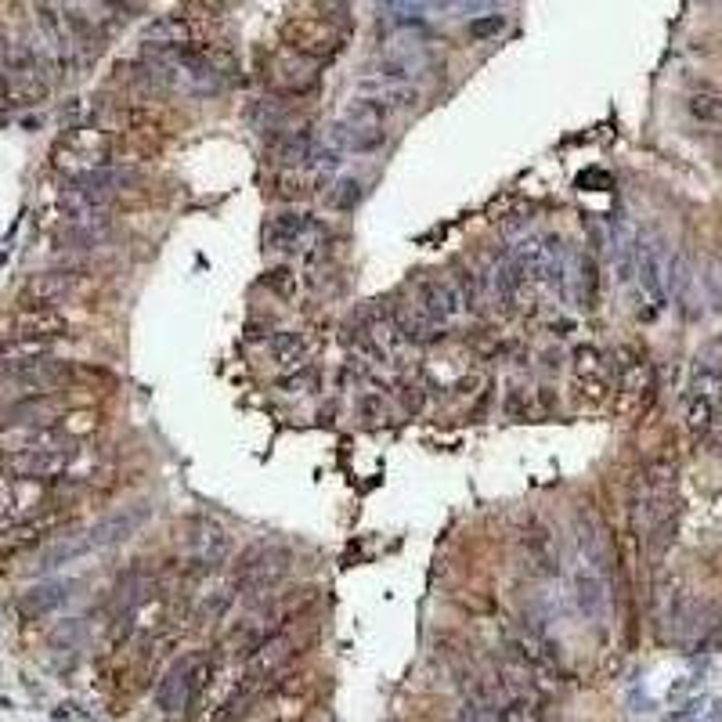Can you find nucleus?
<instances>
[{
    "instance_id": "a878e982",
    "label": "nucleus",
    "mask_w": 722,
    "mask_h": 722,
    "mask_svg": "<svg viewBox=\"0 0 722 722\" xmlns=\"http://www.w3.org/2000/svg\"><path fill=\"white\" fill-rule=\"evenodd\" d=\"M690 116L697 123H708V127H722V94H694L686 102Z\"/></svg>"
},
{
    "instance_id": "4468645a",
    "label": "nucleus",
    "mask_w": 722,
    "mask_h": 722,
    "mask_svg": "<svg viewBox=\"0 0 722 722\" xmlns=\"http://www.w3.org/2000/svg\"><path fill=\"white\" fill-rule=\"evenodd\" d=\"M318 239H322V228H318V221L307 217V213H278V217L268 221L271 250L300 253V250H311Z\"/></svg>"
},
{
    "instance_id": "4be33fe9",
    "label": "nucleus",
    "mask_w": 722,
    "mask_h": 722,
    "mask_svg": "<svg viewBox=\"0 0 722 722\" xmlns=\"http://www.w3.org/2000/svg\"><path fill=\"white\" fill-rule=\"evenodd\" d=\"M524 553H528L531 567L538 574H556L560 571V546H556V535H549L546 524H531L524 531Z\"/></svg>"
},
{
    "instance_id": "423d86ee",
    "label": "nucleus",
    "mask_w": 722,
    "mask_h": 722,
    "mask_svg": "<svg viewBox=\"0 0 722 722\" xmlns=\"http://www.w3.org/2000/svg\"><path fill=\"white\" fill-rule=\"evenodd\" d=\"M282 44L293 51L297 58H311V62H325V58L340 55L343 33L333 22L315 19V15H293L286 26L278 29Z\"/></svg>"
},
{
    "instance_id": "7ed1b4c3",
    "label": "nucleus",
    "mask_w": 722,
    "mask_h": 722,
    "mask_svg": "<svg viewBox=\"0 0 722 722\" xmlns=\"http://www.w3.org/2000/svg\"><path fill=\"white\" fill-rule=\"evenodd\" d=\"M722 408V340L708 343L701 354H697L694 365V380L686 390V430L694 437L708 434L712 423L719 419Z\"/></svg>"
},
{
    "instance_id": "b1692460",
    "label": "nucleus",
    "mask_w": 722,
    "mask_h": 722,
    "mask_svg": "<svg viewBox=\"0 0 722 722\" xmlns=\"http://www.w3.org/2000/svg\"><path fill=\"white\" fill-rule=\"evenodd\" d=\"M69 589L73 585L69 582H47V585H37V589H29V593L19 596V611L26 614V618H44L47 611H55L58 603L69 600Z\"/></svg>"
},
{
    "instance_id": "f03ea898",
    "label": "nucleus",
    "mask_w": 722,
    "mask_h": 722,
    "mask_svg": "<svg viewBox=\"0 0 722 722\" xmlns=\"http://www.w3.org/2000/svg\"><path fill=\"white\" fill-rule=\"evenodd\" d=\"M51 163L73 181L98 174V170L116 167V145L112 134L98 123V127H69L51 149Z\"/></svg>"
},
{
    "instance_id": "f3484780",
    "label": "nucleus",
    "mask_w": 722,
    "mask_h": 722,
    "mask_svg": "<svg viewBox=\"0 0 722 722\" xmlns=\"http://www.w3.org/2000/svg\"><path fill=\"white\" fill-rule=\"evenodd\" d=\"M614 376H618L621 398L639 401V398H647L650 380H654V369H650V361L643 351H636V347H621L618 361H614Z\"/></svg>"
},
{
    "instance_id": "6e6552de",
    "label": "nucleus",
    "mask_w": 722,
    "mask_h": 722,
    "mask_svg": "<svg viewBox=\"0 0 722 722\" xmlns=\"http://www.w3.org/2000/svg\"><path fill=\"white\" fill-rule=\"evenodd\" d=\"M210 676H213V668L206 665V661H199V658L177 661L167 676H163V683H159V690H156L159 708H163L167 715H181L188 704H192L195 697L210 686Z\"/></svg>"
},
{
    "instance_id": "bb28decb",
    "label": "nucleus",
    "mask_w": 722,
    "mask_h": 722,
    "mask_svg": "<svg viewBox=\"0 0 722 722\" xmlns=\"http://www.w3.org/2000/svg\"><path fill=\"white\" fill-rule=\"evenodd\" d=\"M232 589L228 585H210L203 596H199V603H195V611H199V618L203 621H213V618H221L224 611H228V603H232Z\"/></svg>"
},
{
    "instance_id": "f8f14e48",
    "label": "nucleus",
    "mask_w": 722,
    "mask_h": 722,
    "mask_svg": "<svg viewBox=\"0 0 722 722\" xmlns=\"http://www.w3.org/2000/svg\"><path fill=\"white\" fill-rule=\"evenodd\" d=\"M574 390L585 405H603L611 394V365L596 347H574Z\"/></svg>"
},
{
    "instance_id": "5701e85b",
    "label": "nucleus",
    "mask_w": 722,
    "mask_h": 722,
    "mask_svg": "<svg viewBox=\"0 0 722 722\" xmlns=\"http://www.w3.org/2000/svg\"><path fill=\"white\" fill-rule=\"evenodd\" d=\"M55 524H58L55 517L22 520V524H15L11 531H4V535H0V556H19V553H26V549H33L40 538L47 535V531L55 528Z\"/></svg>"
},
{
    "instance_id": "dca6fc26",
    "label": "nucleus",
    "mask_w": 722,
    "mask_h": 722,
    "mask_svg": "<svg viewBox=\"0 0 722 722\" xmlns=\"http://www.w3.org/2000/svg\"><path fill=\"white\" fill-rule=\"evenodd\" d=\"M358 98L380 105V109H412L419 105V87L408 84V80H394V76H372V80H361L358 84Z\"/></svg>"
},
{
    "instance_id": "9d476101",
    "label": "nucleus",
    "mask_w": 722,
    "mask_h": 722,
    "mask_svg": "<svg viewBox=\"0 0 722 722\" xmlns=\"http://www.w3.org/2000/svg\"><path fill=\"white\" fill-rule=\"evenodd\" d=\"M365 340H369L372 354L383 361H405V354L412 351V340L405 336L398 322V311H387V307H372L369 318H365Z\"/></svg>"
},
{
    "instance_id": "393cba45",
    "label": "nucleus",
    "mask_w": 722,
    "mask_h": 722,
    "mask_svg": "<svg viewBox=\"0 0 722 722\" xmlns=\"http://www.w3.org/2000/svg\"><path fill=\"white\" fill-rule=\"evenodd\" d=\"M73 278L65 271H44V275L29 278V286L22 289V304H40V307H55V300L62 293H69Z\"/></svg>"
},
{
    "instance_id": "ddd939ff",
    "label": "nucleus",
    "mask_w": 722,
    "mask_h": 722,
    "mask_svg": "<svg viewBox=\"0 0 722 722\" xmlns=\"http://www.w3.org/2000/svg\"><path fill=\"white\" fill-rule=\"evenodd\" d=\"M69 322L58 315L55 307L40 304H22L8 322V340H33V343H51L65 336Z\"/></svg>"
},
{
    "instance_id": "aec40b11",
    "label": "nucleus",
    "mask_w": 722,
    "mask_h": 722,
    "mask_svg": "<svg viewBox=\"0 0 722 722\" xmlns=\"http://www.w3.org/2000/svg\"><path fill=\"white\" fill-rule=\"evenodd\" d=\"M430 65V55H426V44L408 37H394L387 44V76L394 80H408V76L423 73Z\"/></svg>"
},
{
    "instance_id": "2eb2a0df",
    "label": "nucleus",
    "mask_w": 722,
    "mask_h": 722,
    "mask_svg": "<svg viewBox=\"0 0 722 722\" xmlns=\"http://www.w3.org/2000/svg\"><path fill=\"white\" fill-rule=\"evenodd\" d=\"M289 571V553L278 546H264L246 560V567L239 571V585L250 593H268L275 589Z\"/></svg>"
},
{
    "instance_id": "20e7f679",
    "label": "nucleus",
    "mask_w": 722,
    "mask_h": 722,
    "mask_svg": "<svg viewBox=\"0 0 722 722\" xmlns=\"http://www.w3.org/2000/svg\"><path fill=\"white\" fill-rule=\"evenodd\" d=\"M145 520H149V506H130V510L112 513V517L98 520L94 528L80 531V535L62 538L58 546L47 549V553H44V567H58V564H65V560H73V556L91 553V549L120 546V542H127V538L134 535L141 524H145Z\"/></svg>"
},
{
    "instance_id": "412c9836",
    "label": "nucleus",
    "mask_w": 722,
    "mask_h": 722,
    "mask_svg": "<svg viewBox=\"0 0 722 722\" xmlns=\"http://www.w3.org/2000/svg\"><path fill=\"white\" fill-rule=\"evenodd\" d=\"M268 354H271V365H275L282 376H297V372L307 369V361H311V343L300 333H278L275 340H271Z\"/></svg>"
},
{
    "instance_id": "c756f323",
    "label": "nucleus",
    "mask_w": 722,
    "mask_h": 722,
    "mask_svg": "<svg viewBox=\"0 0 722 722\" xmlns=\"http://www.w3.org/2000/svg\"><path fill=\"white\" fill-rule=\"evenodd\" d=\"M361 199V185L354 181V177H343V181H336V192L329 195V203L336 206V210H354Z\"/></svg>"
},
{
    "instance_id": "0eeeda50",
    "label": "nucleus",
    "mask_w": 722,
    "mask_h": 722,
    "mask_svg": "<svg viewBox=\"0 0 722 722\" xmlns=\"http://www.w3.org/2000/svg\"><path fill=\"white\" fill-rule=\"evenodd\" d=\"M632 275H636V286L643 289L650 307L661 311L668 300V282H672V264H668L661 242H654L650 235L632 239Z\"/></svg>"
},
{
    "instance_id": "9b49d317",
    "label": "nucleus",
    "mask_w": 722,
    "mask_h": 722,
    "mask_svg": "<svg viewBox=\"0 0 722 722\" xmlns=\"http://www.w3.org/2000/svg\"><path fill=\"white\" fill-rule=\"evenodd\" d=\"M181 546H185L188 560L199 567H217L228 556L232 549V538L221 524H213V520H188L185 535H181Z\"/></svg>"
},
{
    "instance_id": "1a4fd4ad",
    "label": "nucleus",
    "mask_w": 722,
    "mask_h": 722,
    "mask_svg": "<svg viewBox=\"0 0 722 722\" xmlns=\"http://www.w3.org/2000/svg\"><path fill=\"white\" fill-rule=\"evenodd\" d=\"M145 44L152 55L159 51H195V47L213 44L210 26L199 15H163L145 29Z\"/></svg>"
},
{
    "instance_id": "6ab92c4d",
    "label": "nucleus",
    "mask_w": 722,
    "mask_h": 722,
    "mask_svg": "<svg viewBox=\"0 0 722 722\" xmlns=\"http://www.w3.org/2000/svg\"><path fill=\"white\" fill-rule=\"evenodd\" d=\"M44 502V488L37 481H22V477H0V520H22L33 510H40Z\"/></svg>"
},
{
    "instance_id": "a211bd4d",
    "label": "nucleus",
    "mask_w": 722,
    "mask_h": 722,
    "mask_svg": "<svg viewBox=\"0 0 722 722\" xmlns=\"http://www.w3.org/2000/svg\"><path fill=\"white\" fill-rule=\"evenodd\" d=\"M318 149V138L311 134L307 127H289L282 130L275 138V145H271V156H275V163L282 167V174H293V170H307L311 167V156H315Z\"/></svg>"
},
{
    "instance_id": "f257e3e1",
    "label": "nucleus",
    "mask_w": 722,
    "mask_h": 722,
    "mask_svg": "<svg viewBox=\"0 0 722 722\" xmlns=\"http://www.w3.org/2000/svg\"><path fill=\"white\" fill-rule=\"evenodd\" d=\"M571 589L578 611L589 621L603 625L611 618V564H607V549H603L600 531L582 520L578 528V546H574L571 564Z\"/></svg>"
},
{
    "instance_id": "cd10ccee",
    "label": "nucleus",
    "mask_w": 722,
    "mask_h": 722,
    "mask_svg": "<svg viewBox=\"0 0 722 722\" xmlns=\"http://www.w3.org/2000/svg\"><path fill=\"white\" fill-rule=\"evenodd\" d=\"M502 29H506V15H481V19H473L470 26H466V33H470V40H491L499 37Z\"/></svg>"
},
{
    "instance_id": "39448f33",
    "label": "nucleus",
    "mask_w": 722,
    "mask_h": 722,
    "mask_svg": "<svg viewBox=\"0 0 722 722\" xmlns=\"http://www.w3.org/2000/svg\"><path fill=\"white\" fill-rule=\"evenodd\" d=\"M387 116L390 112L380 109V105L365 102V98H354V102L343 109L340 123L329 127L322 145L340 152V156H347V152H376L383 141H387Z\"/></svg>"
},
{
    "instance_id": "c85d7f7f",
    "label": "nucleus",
    "mask_w": 722,
    "mask_h": 722,
    "mask_svg": "<svg viewBox=\"0 0 722 722\" xmlns=\"http://www.w3.org/2000/svg\"><path fill=\"white\" fill-rule=\"evenodd\" d=\"M264 282H268L271 293H278L282 300H293V297H297V289H300V286H297V275H293L289 268L268 271V278H264Z\"/></svg>"
}]
</instances>
